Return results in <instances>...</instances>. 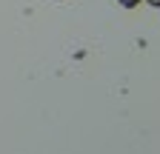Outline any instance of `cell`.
Returning a JSON list of instances; mask_svg holds the SVG:
<instances>
[{"mask_svg": "<svg viewBox=\"0 0 160 154\" xmlns=\"http://www.w3.org/2000/svg\"><path fill=\"white\" fill-rule=\"evenodd\" d=\"M143 3H149V6H154V9H160V0H143Z\"/></svg>", "mask_w": 160, "mask_h": 154, "instance_id": "obj_2", "label": "cell"}, {"mask_svg": "<svg viewBox=\"0 0 160 154\" xmlns=\"http://www.w3.org/2000/svg\"><path fill=\"white\" fill-rule=\"evenodd\" d=\"M117 3L123 6V9H137L140 3H143V0H117Z\"/></svg>", "mask_w": 160, "mask_h": 154, "instance_id": "obj_1", "label": "cell"}]
</instances>
